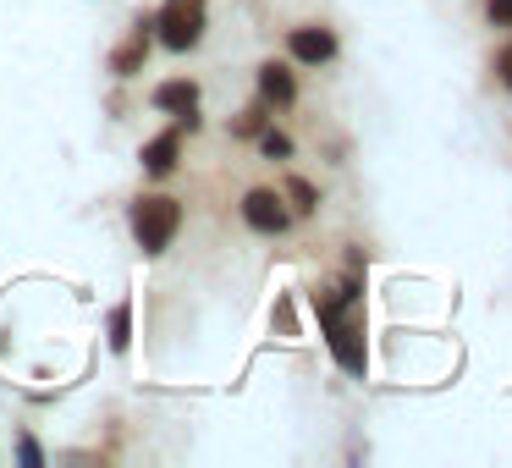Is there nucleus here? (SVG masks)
I'll list each match as a JSON object with an SVG mask.
<instances>
[{"instance_id":"ddd939ff","label":"nucleus","mask_w":512,"mask_h":468,"mask_svg":"<svg viewBox=\"0 0 512 468\" xmlns=\"http://www.w3.org/2000/svg\"><path fill=\"white\" fill-rule=\"evenodd\" d=\"M254 144H259V155H265V160H292V138H287V133H276V127H265V133H259Z\"/></svg>"},{"instance_id":"f03ea898","label":"nucleus","mask_w":512,"mask_h":468,"mask_svg":"<svg viewBox=\"0 0 512 468\" xmlns=\"http://www.w3.org/2000/svg\"><path fill=\"white\" fill-rule=\"evenodd\" d=\"M320 325H325V347H331V358L347 369V375L364 380L369 375V342H364V314H358V303L353 309H336L331 320H320Z\"/></svg>"},{"instance_id":"9d476101","label":"nucleus","mask_w":512,"mask_h":468,"mask_svg":"<svg viewBox=\"0 0 512 468\" xmlns=\"http://www.w3.org/2000/svg\"><path fill=\"white\" fill-rule=\"evenodd\" d=\"M281 199H287L292 215H314V210H320V188H314L309 177H287V182H281Z\"/></svg>"},{"instance_id":"6e6552de","label":"nucleus","mask_w":512,"mask_h":468,"mask_svg":"<svg viewBox=\"0 0 512 468\" xmlns=\"http://www.w3.org/2000/svg\"><path fill=\"white\" fill-rule=\"evenodd\" d=\"M182 160V127H166V133H155L144 149H138V166H144V177H171Z\"/></svg>"},{"instance_id":"423d86ee","label":"nucleus","mask_w":512,"mask_h":468,"mask_svg":"<svg viewBox=\"0 0 512 468\" xmlns=\"http://www.w3.org/2000/svg\"><path fill=\"white\" fill-rule=\"evenodd\" d=\"M336 34L325 23H303V28H287V56L298 61V67H325V61H336Z\"/></svg>"},{"instance_id":"1a4fd4ad","label":"nucleus","mask_w":512,"mask_h":468,"mask_svg":"<svg viewBox=\"0 0 512 468\" xmlns=\"http://www.w3.org/2000/svg\"><path fill=\"white\" fill-rule=\"evenodd\" d=\"M259 100H265L270 111L298 105V78H292L287 61H265V67H259Z\"/></svg>"},{"instance_id":"7ed1b4c3","label":"nucleus","mask_w":512,"mask_h":468,"mask_svg":"<svg viewBox=\"0 0 512 468\" xmlns=\"http://www.w3.org/2000/svg\"><path fill=\"white\" fill-rule=\"evenodd\" d=\"M204 28H210V12H204V0H166L155 12V34L166 50H199L204 45Z\"/></svg>"},{"instance_id":"9b49d317","label":"nucleus","mask_w":512,"mask_h":468,"mask_svg":"<svg viewBox=\"0 0 512 468\" xmlns=\"http://www.w3.org/2000/svg\"><path fill=\"white\" fill-rule=\"evenodd\" d=\"M105 342H111V353H127L133 347V303H116L111 309V320H105Z\"/></svg>"},{"instance_id":"4468645a","label":"nucleus","mask_w":512,"mask_h":468,"mask_svg":"<svg viewBox=\"0 0 512 468\" xmlns=\"http://www.w3.org/2000/svg\"><path fill=\"white\" fill-rule=\"evenodd\" d=\"M17 463H23V468H39V463H45V452H39L34 435H17Z\"/></svg>"},{"instance_id":"f257e3e1","label":"nucleus","mask_w":512,"mask_h":468,"mask_svg":"<svg viewBox=\"0 0 512 468\" xmlns=\"http://www.w3.org/2000/svg\"><path fill=\"white\" fill-rule=\"evenodd\" d=\"M177 232H182V204L171 199V193H144V199L133 204V243L144 248L149 259L166 254Z\"/></svg>"},{"instance_id":"0eeeda50","label":"nucleus","mask_w":512,"mask_h":468,"mask_svg":"<svg viewBox=\"0 0 512 468\" xmlns=\"http://www.w3.org/2000/svg\"><path fill=\"white\" fill-rule=\"evenodd\" d=\"M149 39H155V17H138L133 23V34L122 39V45L111 50V78H138L144 72V61H149Z\"/></svg>"},{"instance_id":"f8f14e48","label":"nucleus","mask_w":512,"mask_h":468,"mask_svg":"<svg viewBox=\"0 0 512 468\" xmlns=\"http://www.w3.org/2000/svg\"><path fill=\"white\" fill-rule=\"evenodd\" d=\"M265 127H270V105H265V100L243 105V111L232 116V138H259Z\"/></svg>"},{"instance_id":"2eb2a0df","label":"nucleus","mask_w":512,"mask_h":468,"mask_svg":"<svg viewBox=\"0 0 512 468\" xmlns=\"http://www.w3.org/2000/svg\"><path fill=\"white\" fill-rule=\"evenodd\" d=\"M485 17H490L496 28H512V0H490V6H485Z\"/></svg>"},{"instance_id":"39448f33","label":"nucleus","mask_w":512,"mask_h":468,"mask_svg":"<svg viewBox=\"0 0 512 468\" xmlns=\"http://www.w3.org/2000/svg\"><path fill=\"white\" fill-rule=\"evenodd\" d=\"M243 221L254 226L259 237H281L292 226V210H287V199H281L276 188H248L243 193Z\"/></svg>"},{"instance_id":"dca6fc26","label":"nucleus","mask_w":512,"mask_h":468,"mask_svg":"<svg viewBox=\"0 0 512 468\" xmlns=\"http://www.w3.org/2000/svg\"><path fill=\"white\" fill-rule=\"evenodd\" d=\"M496 78H501V83H507V89H512V45H507V50H501V56H496Z\"/></svg>"},{"instance_id":"20e7f679","label":"nucleus","mask_w":512,"mask_h":468,"mask_svg":"<svg viewBox=\"0 0 512 468\" xmlns=\"http://www.w3.org/2000/svg\"><path fill=\"white\" fill-rule=\"evenodd\" d=\"M149 105H155V111H166V116H177L182 133H199V127H204V116H199V83H193V78H166V83H155Z\"/></svg>"}]
</instances>
